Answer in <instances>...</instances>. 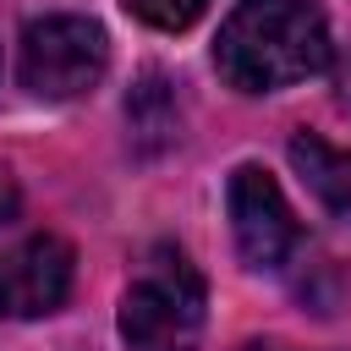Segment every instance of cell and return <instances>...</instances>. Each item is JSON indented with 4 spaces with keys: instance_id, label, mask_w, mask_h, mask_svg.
Returning a JSON list of instances; mask_svg holds the SVG:
<instances>
[{
    "instance_id": "obj_1",
    "label": "cell",
    "mask_w": 351,
    "mask_h": 351,
    "mask_svg": "<svg viewBox=\"0 0 351 351\" xmlns=\"http://www.w3.org/2000/svg\"><path fill=\"white\" fill-rule=\"evenodd\" d=\"M214 66L241 93H274L329 66V22L307 0H241L214 38Z\"/></svg>"
},
{
    "instance_id": "obj_2",
    "label": "cell",
    "mask_w": 351,
    "mask_h": 351,
    "mask_svg": "<svg viewBox=\"0 0 351 351\" xmlns=\"http://www.w3.org/2000/svg\"><path fill=\"white\" fill-rule=\"evenodd\" d=\"M208 291L181 247H154L137 280L121 296V340L126 351H197Z\"/></svg>"
},
{
    "instance_id": "obj_3",
    "label": "cell",
    "mask_w": 351,
    "mask_h": 351,
    "mask_svg": "<svg viewBox=\"0 0 351 351\" xmlns=\"http://www.w3.org/2000/svg\"><path fill=\"white\" fill-rule=\"evenodd\" d=\"M110 66V38L99 22L88 16H38L22 27V88L33 99H49V104H66V99H82Z\"/></svg>"
},
{
    "instance_id": "obj_4",
    "label": "cell",
    "mask_w": 351,
    "mask_h": 351,
    "mask_svg": "<svg viewBox=\"0 0 351 351\" xmlns=\"http://www.w3.org/2000/svg\"><path fill=\"white\" fill-rule=\"evenodd\" d=\"M225 208H230V236L247 269H280L296 247V214L280 192V181L263 165H236L225 181Z\"/></svg>"
},
{
    "instance_id": "obj_5",
    "label": "cell",
    "mask_w": 351,
    "mask_h": 351,
    "mask_svg": "<svg viewBox=\"0 0 351 351\" xmlns=\"http://www.w3.org/2000/svg\"><path fill=\"white\" fill-rule=\"evenodd\" d=\"M77 252L60 236H27L0 252V318H44L71 296Z\"/></svg>"
},
{
    "instance_id": "obj_6",
    "label": "cell",
    "mask_w": 351,
    "mask_h": 351,
    "mask_svg": "<svg viewBox=\"0 0 351 351\" xmlns=\"http://www.w3.org/2000/svg\"><path fill=\"white\" fill-rule=\"evenodd\" d=\"M291 165H296V176L313 186V197L351 225V148H329L324 137L296 132V137H291Z\"/></svg>"
},
{
    "instance_id": "obj_7",
    "label": "cell",
    "mask_w": 351,
    "mask_h": 351,
    "mask_svg": "<svg viewBox=\"0 0 351 351\" xmlns=\"http://www.w3.org/2000/svg\"><path fill=\"white\" fill-rule=\"evenodd\" d=\"M132 5V16H143L148 27H165V33H181V27H192L214 0H126Z\"/></svg>"
},
{
    "instance_id": "obj_8",
    "label": "cell",
    "mask_w": 351,
    "mask_h": 351,
    "mask_svg": "<svg viewBox=\"0 0 351 351\" xmlns=\"http://www.w3.org/2000/svg\"><path fill=\"white\" fill-rule=\"evenodd\" d=\"M22 214V192H16V176L0 165V225H11Z\"/></svg>"
},
{
    "instance_id": "obj_9",
    "label": "cell",
    "mask_w": 351,
    "mask_h": 351,
    "mask_svg": "<svg viewBox=\"0 0 351 351\" xmlns=\"http://www.w3.org/2000/svg\"><path fill=\"white\" fill-rule=\"evenodd\" d=\"M335 99L351 110V55H346V60H340V71H335Z\"/></svg>"
}]
</instances>
